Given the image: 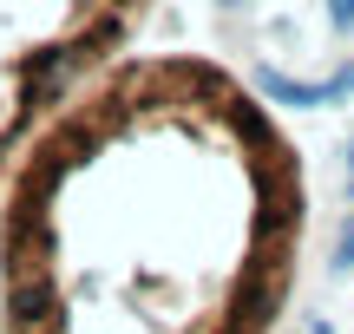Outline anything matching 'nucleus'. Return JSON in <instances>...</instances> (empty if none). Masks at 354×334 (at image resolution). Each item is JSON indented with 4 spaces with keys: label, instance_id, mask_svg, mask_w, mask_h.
<instances>
[{
    "label": "nucleus",
    "instance_id": "obj_3",
    "mask_svg": "<svg viewBox=\"0 0 354 334\" xmlns=\"http://www.w3.org/2000/svg\"><path fill=\"white\" fill-rule=\"evenodd\" d=\"M348 157H354V144H348Z\"/></svg>",
    "mask_w": 354,
    "mask_h": 334
},
{
    "label": "nucleus",
    "instance_id": "obj_2",
    "mask_svg": "<svg viewBox=\"0 0 354 334\" xmlns=\"http://www.w3.org/2000/svg\"><path fill=\"white\" fill-rule=\"evenodd\" d=\"M328 20L335 26H354V0H328Z\"/></svg>",
    "mask_w": 354,
    "mask_h": 334
},
{
    "label": "nucleus",
    "instance_id": "obj_1",
    "mask_svg": "<svg viewBox=\"0 0 354 334\" xmlns=\"http://www.w3.org/2000/svg\"><path fill=\"white\" fill-rule=\"evenodd\" d=\"M335 269H354V223L342 230V249H335Z\"/></svg>",
    "mask_w": 354,
    "mask_h": 334
}]
</instances>
